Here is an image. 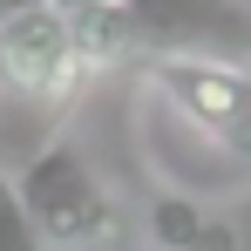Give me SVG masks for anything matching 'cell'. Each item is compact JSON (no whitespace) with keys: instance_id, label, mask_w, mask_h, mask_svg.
<instances>
[{"instance_id":"cell-1","label":"cell","mask_w":251,"mask_h":251,"mask_svg":"<svg viewBox=\"0 0 251 251\" xmlns=\"http://www.w3.org/2000/svg\"><path fill=\"white\" fill-rule=\"evenodd\" d=\"M14 190H21L27 231L41 251H116L123 245V204L102 183V170L82 156L75 136H48L14 170Z\"/></svg>"},{"instance_id":"cell-2","label":"cell","mask_w":251,"mask_h":251,"mask_svg":"<svg viewBox=\"0 0 251 251\" xmlns=\"http://www.w3.org/2000/svg\"><path fill=\"white\" fill-rule=\"evenodd\" d=\"M136 88L251 176V54H150L136 61Z\"/></svg>"},{"instance_id":"cell-3","label":"cell","mask_w":251,"mask_h":251,"mask_svg":"<svg viewBox=\"0 0 251 251\" xmlns=\"http://www.w3.org/2000/svg\"><path fill=\"white\" fill-rule=\"evenodd\" d=\"M88 75L95 68L82 61L75 21L54 0H34V7L0 21V95L34 102V109H68Z\"/></svg>"},{"instance_id":"cell-4","label":"cell","mask_w":251,"mask_h":251,"mask_svg":"<svg viewBox=\"0 0 251 251\" xmlns=\"http://www.w3.org/2000/svg\"><path fill=\"white\" fill-rule=\"evenodd\" d=\"M143 231H150V251H245L238 224L217 204L176 197V190H156L143 204Z\"/></svg>"},{"instance_id":"cell-5","label":"cell","mask_w":251,"mask_h":251,"mask_svg":"<svg viewBox=\"0 0 251 251\" xmlns=\"http://www.w3.org/2000/svg\"><path fill=\"white\" fill-rule=\"evenodd\" d=\"M0 251H41L34 231H27V210H21V190H14L7 163H0Z\"/></svg>"},{"instance_id":"cell-6","label":"cell","mask_w":251,"mask_h":251,"mask_svg":"<svg viewBox=\"0 0 251 251\" xmlns=\"http://www.w3.org/2000/svg\"><path fill=\"white\" fill-rule=\"evenodd\" d=\"M21 7H34V0H0V14H21Z\"/></svg>"},{"instance_id":"cell-7","label":"cell","mask_w":251,"mask_h":251,"mask_svg":"<svg viewBox=\"0 0 251 251\" xmlns=\"http://www.w3.org/2000/svg\"><path fill=\"white\" fill-rule=\"evenodd\" d=\"M0 21H7V14H0Z\"/></svg>"}]
</instances>
